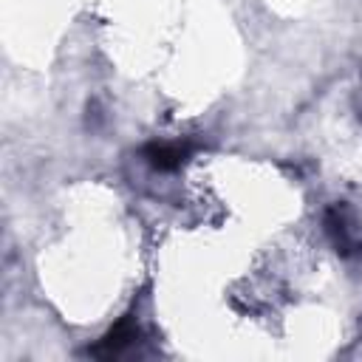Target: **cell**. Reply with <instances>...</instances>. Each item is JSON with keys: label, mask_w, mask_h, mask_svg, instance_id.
I'll return each instance as SVG.
<instances>
[{"label": "cell", "mask_w": 362, "mask_h": 362, "mask_svg": "<svg viewBox=\"0 0 362 362\" xmlns=\"http://www.w3.org/2000/svg\"><path fill=\"white\" fill-rule=\"evenodd\" d=\"M325 232L342 257L362 255V218L348 204H334L325 212Z\"/></svg>", "instance_id": "6da1fadb"}, {"label": "cell", "mask_w": 362, "mask_h": 362, "mask_svg": "<svg viewBox=\"0 0 362 362\" xmlns=\"http://www.w3.org/2000/svg\"><path fill=\"white\" fill-rule=\"evenodd\" d=\"M141 342V328H139V322H136V317L133 314H124L88 354H93V356H102V359H113V356H124V354H130L136 345Z\"/></svg>", "instance_id": "7a4b0ae2"}, {"label": "cell", "mask_w": 362, "mask_h": 362, "mask_svg": "<svg viewBox=\"0 0 362 362\" xmlns=\"http://www.w3.org/2000/svg\"><path fill=\"white\" fill-rule=\"evenodd\" d=\"M187 156H189V144H187V141H161V144L144 147L147 164H150L153 170H161V173L178 170Z\"/></svg>", "instance_id": "3957f363"}]
</instances>
